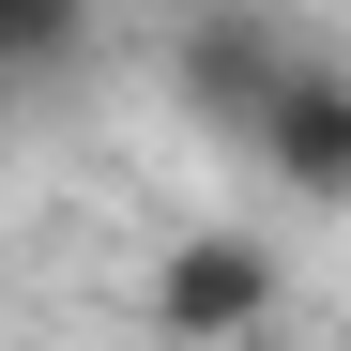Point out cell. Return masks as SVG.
I'll return each instance as SVG.
<instances>
[{
	"mask_svg": "<svg viewBox=\"0 0 351 351\" xmlns=\"http://www.w3.org/2000/svg\"><path fill=\"white\" fill-rule=\"evenodd\" d=\"M245 153L275 168L290 199H351V77L321 62V46H306V62H290L260 107H245Z\"/></svg>",
	"mask_w": 351,
	"mask_h": 351,
	"instance_id": "7a4b0ae2",
	"label": "cell"
},
{
	"mask_svg": "<svg viewBox=\"0 0 351 351\" xmlns=\"http://www.w3.org/2000/svg\"><path fill=\"white\" fill-rule=\"evenodd\" d=\"M92 62V0H0V92H46Z\"/></svg>",
	"mask_w": 351,
	"mask_h": 351,
	"instance_id": "277c9868",
	"label": "cell"
},
{
	"mask_svg": "<svg viewBox=\"0 0 351 351\" xmlns=\"http://www.w3.org/2000/svg\"><path fill=\"white\" fill-rule=\"evenodd\" d=\"M275 245L260 229H184V245L153 260V290H138V321H153V351H245L260 321H275Z\"/></svg>",
	"mask_w": 351,
	"mask_h": 351,
	"instance_id": "6da1fadb",
	"label": "cell"
},
{
	"mask_svg": "<svg viewBox=\"0 0 351 351\" xmlns=\"http://www.w3.org/2000/svg\"><path fill=\"white\" fill-rule=\"evenodd\" d=\"M290 62H306V31H290V16H260V0H214V16L184 31V107H199V123H245V107H260Z\"/></svg>",
	"mask_w": 351,
	"mask_h": 351,
	"instance_id": "3957f363",
	"label": "cell"
}]
</instances>
